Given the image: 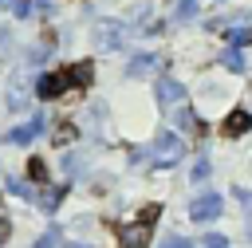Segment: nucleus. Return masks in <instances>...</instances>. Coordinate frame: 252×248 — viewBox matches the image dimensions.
Returning a JSON list of instances; mask_svg holds the SVG:
<instances>
[{"label": "nucleus", "mask_w": 252, "mask_h": 248, "mask_svg": "<svg viewBox=\"0 0 252 248\" xmlns=\"http://www.w3.org/2000/svg\"><path fill=\"white\" fill-rule=\"evenodd\" d=\"M154 224H158V205H146L130 224H122L118 228V240H122V248H142L146 240H150V232H154Z\"/></svg>", "instance_id": "f257e3e1"}, {"label": "nucleus", "mask_w": 252, "mask_h": 248, "mask_svg": "<svg viewBox=\"0 0 252 248\" xmlns=\"http://www.w3.org/2000/svg\"><path fill=\"white\" fill-rule=\"evenodd\" d=\"M181 157H185V142H181L173 130H161L158 142H154V161H158V165H177Z\"/></svg>", "instance_id": "f03ea898"}, {"label": "nucleus", "mask_w": 252, "mask_h": 248, "mask_svg": "<svg viewBox=\"0 0 252 248\" xmlns=\"http://www.w3.org/2000/svg\"><path fill=\"white\" fill-rule=\"evenodd\" d=\"M71 79H75L71 71H51V75H43V79L35 83V94H39V98H59V94L71 87Z\"/></svg>", "instance_id": "7ed1b4c3"}, {"label": "nucleus", "mask_w": 252, "mask_h": 248, "mask_svg": "<svg viewBox=\"0 0 252 248\" xmlns=\"http://www.w3.org/2000/svg\"><path fill=\"white\" fill-rule=\"evenodd\" d=\"M220 209H224V201H220L217 193H205V197H197V201L189 205V217L205 224V220H217V217H220Z\"/></svg>", "instance_id": "20e7f679"}, {"label": "nucleus", "mask_w": 252, "mask_h": 248, "mask_svg": "<svg viewBox=\"0 0 252 248\" xmlns=\"http://www.w3.org/2000/svg\"><path fill=\"white\" fill-rule=\"evenodd\" d=\"M158 98H161V106H185V87L177 79H161L158 83Z\"/></svg>", "instance_id": "39448f33"}, {"label": "nucleus", "mask_w": 252, "mask_h": 248, "mask_svg": "<svg viewBox=\"0 0 252 248\" xmlns=\"http://www.w3.org/2000/svg\"><path fill=\"white\" fill-rule=\"evenodd\" d=\"M94 39H98V47H118V43H122V24L102 20V24L94 28Z\"/></svg>", "instance_id": "423d86ee"}, {"label": "nucleus", "mask_w": 252, "mask_h": 248, "mask_svg": "<svg viewBox=\"0 0 252 248\" xmlns=\"http://www.w3.org/2000/svg\"><path fill=\"white\" fill-rule=\"evenodd\" d=\"M248 130H252V114L232 110V114L224 118V134H228V138H240V134H248Z\"/></svg>", "instance_id": "0eeeda50"}, {"label": "nucleus", "mask_w": 252, "mask_h": 248, "mask_svg": "<svg viewBox=\"0 0 252 248\" xmlns=\"http://www.w3.org/2000/svg\"><path fill=\"white\" fill-rule=\"evenodd\" d=\"M39 130H43V126H39V118H32L28 126H20V130H12L8 138H12V142H20V146H28V142H32V138H35Z\"/></svg>", "instance_id": "6e6552de"}, {"label": "nucleus", "mask_w": 252, "mask_h": 248, "mask_svg": "<svg viewBox=\"0 0 252 248\" xmlns=\"http://www.w3.org/2000/svg\"><path fill=\"white\" fill-rule=\"evenodd\" d=\"M220 63H224L228 71H244V51H240V47H228V51L220 55Z\"/></svg>", "instance_id": "1a4fd4ad"}, {"label": "nucleus", "mask_w": 252, "mask_h": 248, "mask_svg": "<svg viewBox=\"0 0 252 248\" xmlns=\"http://www.w3.org/2000/svg\"><path fill=\"white\" fill-rule=\"evenodd\" d=\"M154 63H158V55H134L130 75H150V71H154Z\"/></svg>", "instance_id": "9d476101"}, {"label": "nucleus", "mask_w": 252, "mask_h": 248, "mask_svg": "<svg viewBox=\"0 0 252 248\" xmlns=\"http://www.w3.org/2000/svg\"><path fill=\"white\" fill-rule=\"evenodd\" d=\"M177 126H181V130H201V122L193 118L189 106H177Z\"/></svg>", "instance_id": "9b49d317"}, {"label": "nucleus", "mask_w": 252, "mask_h": 248, "mask_svg": "<svg viewBox=\"0 0 252 248\" xmlns=\"http://www.w3.org/2000/svg\"><path fill=\"white\" fill-rule=\"evenodd\" d=\"M193 16H197V0H177L173 20H193Z\"/></svg>", "instance_id": "f8f14e48"}, {"label": "nucleus", "mask_w": 252, "mask_h": 248, "mask_svg": "<svg viewBox=\"0 0 252 248\" xmlns=\"http://www.w3.org/2000/svg\"><path fill=\"white\" fill-rule=\"evenodd\" d=\"M228 39L240 47V43H248V39H252V28H228Z\"/></svg>", "instance_id": "ddd939ff"}, {"label": "nucleus", "mask_w": 252, "mask_h": 248, "mask_svg": "<svg viewBox=\"0 0 252 248\" xmlns=\"http://www.w3.org/2000/svg\"><path fill=\"white\" fill-rule=\"evenodd\" d=\"M201 248H228V240H224L220 232H209V236L201 240Z\"/></svg>", "instance_id": "4468645a"}, {"label": "nucleus", "mask_w": 252, "mask_h": 248, "mask_svg": "<svg viewBox=\"0 0 252 248\" xmlns=\"http://www.w3.org/2000/svg\"><path fill=\"white\" fill-rule=\"evenodd\" d=\"M71 138H75V126H59L55 130V142H71Z\"/></svg>", "instance_id": "2eb2a0df"}, {"label": "nucleus", "mask_w": 252, "mask_h": 248, "mask_svg": "<svg viewBox=\"0 0 252 248\" xmlns=\"http://www.w3.org/2000/svg\"><path fill=\"white\" fill-rule=\"evenodd\" d=\"M205 177H209V161L201 157V161H197V169H193V181H205Z\"/></svg>", "instance_id": "dca6fc26"}, {"label": "nucleus", "mask_w": 252, "mask_h": 248, "mask_svg": "<svg viewBox=\"0 0 252 248\" xmlns=\"http://www.w3.org/2000/svg\"><path fill=\"white\" fill-rule=\"evenodd\" d=\"M55 240H59V236H55V232H43V236H39V240H35V248H55Z\"/></svg>", "instance_id": "f3484780"}, {"label": "nucleus", "mask_w": 252, "mask_h": 248, "mask_svg": "<svg viewBox=\"0 0 252 248\" xmlns=\"http://www.w3.org/2000/svg\"><path fill=\"white\" fill-rule=\"evenodd\" d=\"M161 248H189V240H185V236H165Z\"/></svg>", "instance_id": "a211bd4d"}, {"label": "nucleus", "mask_w": 252, "mask_h": 248, "mask_svg": "<svg viewBox=\"0 0 252 248\" xmlns=\"http://www.w3.org/2000/svg\"><path fill=\"white\" fill-rule=\"evenodd\" d=\"M8 236H12V220H8V217H0V244H4Z\"/></svg>", "instance_id": "6ab92c4d"}, {"label": "nucleus", "mask_w": 252, "mask_h": 248, "mask_svg": "<svg viewBox=\"0 0 252 248\" xmlns=\"http://www.w3.org/2000/svg\"><path fill=\"white\" fill-rule=\"evenodd\" d=\"M236 201H240V205H248V209H252V197H248V193H236ZM248 236H252V217H248Z\"/></svg>", "instance_id": "aec40b11"}, {"label": "nucleus", "mask_w": 252, "mask_h": 248, "mask_svg": "<svg viewBox=\"0 0 252 248\" xmlns=\"http://www.w3.org/2000/svg\"><path fill=\"white\" fill-rule=\"evenodd\" d=\"M71 248H83V244H71Z\"/></svg>", "instance_id": "412c9836"}, {"label": "nucleus", "mask_w": 252, "mask_h": 248, "mask_svg": "<svg viewBox=\"0 0 252 248\" xmlns=\"http://www.w3.org/2000/svg\"><path fill=\"white\" fill-rule=\"evenodd\" d=\"M0 43H4V31H0Z\"/></svg>", "instance_id": "4be33fe9"}, {"label": "nucleus", "mask_w": 252, "mask_h": 248, "mask_svg": "<svg viewBox=\"0 0 252 248\" xmlns=\"http://www.w3.org/2000/svg\"><path fill=\"white\" fill-rule=\"evenodd\" d=\"M0 4H8V0H0Z\"/></svg>", "instance_id": "5701e85b"}]
</instances>
